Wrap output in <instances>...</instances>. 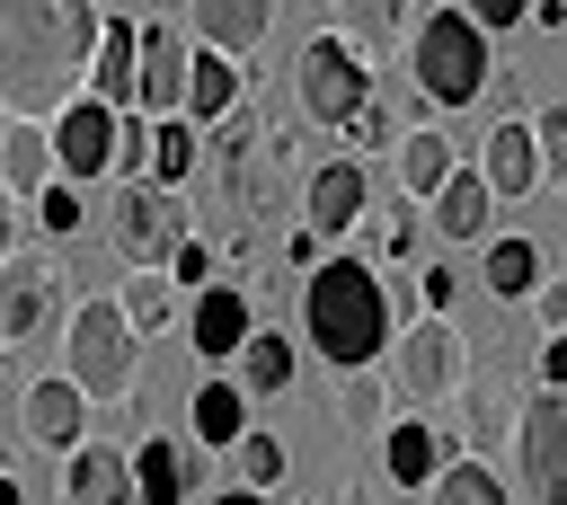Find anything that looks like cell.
I'll return each mask as SVG.
<instances>
[{
    "label": "cell",
    "mask_w": 567,
    "mask_h": 505,
    "mask_svg": "<svg viewBox=\"0 0 567 505\" xmlns=\"http://www.w3.org/2000/svg\"><path fill=\"white\" fill-rule=\"evenodd\" d=\"M142 115H177L186 106V35L168 18H142Z\"/></svg>",
    "instance_id": "obj_19"
},
{
    "label": "cell",
    "mask_w": 567,
    "mask_h": 505,
    "mask_svg": "<svg viewBox=\"0 0 567 505\" xmlns=\"http://www.w3.org/2000/svg\"><path fill=\"white\" fill-rule=\"evenodd\" d=\"M532 310H540V328H567V275H558V284H540V292H532Z\"/></svg>",
    "instance_id": "obj_44"
},
{
    "label": "cell",
    "mask_w": 567,
    "mask_h": 505,
    "mask_svg": "<svg viewBox=\"0 0 567 505\" xmlns=\"http://www.w3.org/2000/svg\"><path fill=\"white\" fill-rule=\"evenodd\" d=\"M532 27H567V0H532Z\"/></svg>",
    "instance_id": "obj_47"
},
{
    "label": "cell",
    "mask_w": 567,
    "mask_h": 505,
    "mask_svg": "<svg viewBox=\"0 0 567 505\" xmlns=\"http://www.w3.org/2000/svg\"><path fill=\"white\" fill-rule=\"evenodd\" d=\"M452 452H461V425H425L416 408H408V425H381V470L399 487H434V470Z\"/></svg>",
    "instance_id": "obj_15"
},
{
    "label": "cell",
    "mask_w": 567,
    "mask_h": 505,
    "mask_svg": "<svg viewBox=\"0 0 567 505\" xmlns=\"http://www.w3.org/2000/svg\"><path fill=\"white\" fill-rule=\"evenodd\" d=\"M168 275L204 292V284H213V248H204V239H177V257H168Z\"/></svg>",
    "instance_id": "obj_40"
},
{
    "label": "cell",
    "mask_w": 567,
    "mask_h": 505,
    "mask_svg": "<svg viewBox=\"0 0 567 505\" xmlns=\"http://www.w3.org/2000/svg\"><path fill=\"white\" fill-rule=\"evenodd\" d=\"M186 416H195V443H204V452H230V443L248 434V390L213 372V381L195 390V408H186Z\"/></svg>",
    "instance_id": "obj_28"
},
{
    "label": "cell",
    "mask_w": 567,
    "mask_h": 505,
    "mask_svg": "<svg viewBox=\"0 0 567 505\" xmlns=\"http://www.w3.org/2000/svg\"><path fill=\"white\" fill-rule=\"evenodd\" d=\"M115 115H124V106H106V97H89V89H80V97L44 124V133H53L62 177H106V168H115Z\"/></svg>",
    "instance_id": "obj_12"
},
{
    "label": "cell",
    "mask_w": 567,
    "mask_h": 505,
    "mask_svg": "<svg viewBox=\"0 0 567 505\" xmlns=\"http://www.w3.org/2000/svg\"><path fill=\"white\" fill-rule=\"evenodd\" d=\"M452 301H461V275L452 266H425L416 275V310H452Z\"/></svg>",
    "instance_id": "obj_41"
},
{
    "label": "cell",
    "mask_w": 567,
    "mask_h": 505,
    "mask_svg": "<svg viewBox=\"0 0 567 505\" xmlns=\"http://www.w3.org/2000/svg\"><path fill=\"white\" fill-rule=\"evenodd\" d=\"M62 505H142V496H133V452H115V443H71V452H62Z\"/></svg>",
    "instance_id": "obj_17"
},
{
    "label": "cell",
    "mask_w": 567,
    "mask_h": 505,
    "mask_svg": "<svg viewBox=\"0 0 567 505\" xmlns=\"http://www.w3.org/2000/svg\"><path fill=\"white\" fill-rule=\"evenodd\" d=\"M284 257H292V266H319V230H310V221H301V230H292V239H284Z\"/></svg>",
    "instance_id": "obj_46"
},
{
    "label": "cell",
    "mask_w": 567,
    "mask_h": 505,
    "mask_svg": "<svg viewBox=\"0 0 567 505\" xmlns=\"http://www.w3.org/2000/svg\"><path fill=\"white\" fill-rule=\"evenodd\" d=\"M106 177H151V115H142V106L115 115V168H106Z\"/></svg>",
    "instance_id": "obj_37"
},
{
    "label": "cell",
    "mask_w": 567,
    "mask_h": 505,
    "mask_svg": "<svg viewBox=\"0 0 567 505\" xmlns=\"http://www.w3.org/2000/svg\"><path fill=\"white\" fill-rule=\"evenodd\" d=\"M487 213H496V186H487V168L470 159V168H452L443 186H434V204H425V221L443 230V239H478L487 230Z\"/></svg>",
    "instance_id": "obj_22"
},
{
    "label": "cell",
    "mask_w": 567,
    "mask_h": 505,
    "mask_svg": "<svg viewBox=\"0 0 567 505\" xmlns=\"http://www.w3.org/2000/svg\"><path fill=\"white\" fill-rule=\"evenodd\" d=\"M62 372L97 399V408H124L133 399V381H142V328L124 319V301L115 292H89V301H71V319H62Z\"/></svg>",
    "instance_id": "obj_3"
},
{
    "label": "cell",
    "mask_w": 567,
    "mask_h": 505,
    "mask_svg": "<svg viewBox=\"0 0 567 505\" xmlns=\"http://www.w3.org/2000/svg\"><path fill=\"white\" fill-rule=\"evenodd\" d=\"M80 221H89V204H80V177H53V186H35V230H44V239H80Z\"/></svg>",
    "instance_id": "obj_36"
},
{
    "label": "cell",
    "mask_w": 567,
    "mask_h": 505,
    "mask_svg": "<svg viewBox=\"0 0 567 505\" xmlns=\"http://www.w3.org/2000/svg\"><path fill=\"white\" fill-rule=\"evenodd\" d=\"M53 177H62L53 133H44L35 115H9V124H0V186H18V195L35 204V186H53Z\"/></svg>",
    "instance_id": "obj_23"
},
{
    "label": "cell",
    "mask_w": 567,
    "mask_h": 505,
    "mask_svg": "<svg viewBox=\"0 0 567 505\" xmlns=\"http://www.w3.org/2000/svg\"><path fill=\"white\" fill-rule=\"evenodd\" d=\"M0 505H27V487H18V478H9V470H0Z\"/></svg>",
    "instance_id": "obj_49"
},
{
    "label": "cell",
    "mask_w": 567,
    "mask_h": 505,
    "mask_svg": "<svg viewBox=\"0 0 567 505\" xmlns=\"http://www.w3.org/2000/svg\"><path fill=\"white\" fill-rule=\"evenodd\" d=\"M425 505H514V496H505V478H496V461H487V452H452V461L434 470Z\"/></svg>",
    "instance_id": "obj_29"
},
{
    "label": "cell",
    "mask_w": 567,
    "mask_h": 505,
    "mask_svg": "<svg viewBox=\"0 0 567 505\" xmlns=\"http://www.w3.org/2000/svg\"><path fill=\"white\" fill-rule=\"evenodd\" d=\"M452 408L470 416V425H461V443H470V452H487L505 425H523V399H505V390H496V381H478V372H470V390H461Z\"/></svg>",
    "instance_id": "obj_32"
},
{
    "label": "cell",
    "mask_w": 567,
    "mask_h": 505,
    "mask_svg": "<svg viewBox=\"0 0 567 505\" xmlns=\"http://www.w3.org/2000/svg\"><path fill=\"white\" fill-rule=\"evenodd\" d=\"M186 27H195V44L257 53L266 44V0H186Z\"/></svg>",
    "instance_id": "obj_25"
},
{
    "label": "cell",
    "mask_w": 567,
    "mask_h": 505,
    "mask_svg": "<svg viewBox=\"0 0 567 505\" xmlns=\"http://www.w3.org/2000/svg\"><path fill=\"white\" fill-rule=\"evenodd\" d=\"M284 470H292V452H284V434H266V425H248V434L230 443V478H239V487H284Z\"/></svg>",
    "instance_id": "obj_35"
},
{
    "label": "cell",
    "mask_w": 567,
    "mask_h": 505,
    "mask_svg": "<svg viewBox=\"0 0 567 505\" xmlns=\"http://www.w3.org/2000/svg\"><path fill=\"white\" fill-rule=\"evenodd\" d=\"M301 221H310L319 239L363 230V221H372V177H363V159H328V168H310V186H301Z\"/></svg>",
    "instance_id": "obj_13"
},
{
    "label": "cell",
    "mask_w": 567,
    "mask_h": 505,
    "mask_svg": "<svg viewBox=\"0 0 567 505\" xmlns=\"http://www.w3.org/2000/svg\"><path fill=\"white\" fill-rule=\"evenodd\" d=\"M346 133H354V159H363V151H399V133H390V106H381V97H363V106L346 115Z\"/></svg>",
    "instance_id": "obj_39"
},
{
    "label": "cell",
    "mask_w": 567,
    "mask_h": 505,
    "mask_svg": "<svg viewBox=\"0 0 567 505\" xmlns=\"http://www.w3.org/2000/svg\"><path fill=\"white\" fill-rule=\"evenodd\" d=\"M195 168H204L195 115H151V177H159V186H186Z\"/></svg>",
    "instance_id": "obj_31"
},
{
    "label": "cell",
    "mask_w": 567,
    "mask_h": 505,
    "mask_svg": "<svg viewBox=\"0 0 567 505\" xmlns=\"http://www.w3.org/2000/svg\"><path fill=\"white\" fill-rule=\"evenodd\" d=\"M408 80L425 106H470L487 89V27L470 9H425V27L408 35Z\"/></svg>",
    "instance_id": "obj_5"
},
{
    "label": "cell",
    "mask_w": 567,
    "mask_h": 505,
    "mask_svg": "<svg viewBox=\"0 0 567 505\" xmlns=\"http://www.w3.org/2000/svg\"><path fill=\"white\" fill-rule=\"evenodd\" d=\"M204 461H213L204 443L186 452L177 434H142V452H133V496H142V505H186L195 478H204Z\"/></svg>",
    "instance_id": "obj_16"
},
{
    "label": "cell",
    "mask_w": 567,
    "mask_h": 505,
    "mask_svg": "<svg viewBox=\"0 0 567 505\" xmlns=\"http://www.w3.org/2000/svg\"><path fill=\"white\" fill-rule=\"evenodd\" d=\"M540 390H567V328H540Z\"/></svg>",
    "instance_id": "obj_42"
},
{
    "label": "cell",
    "mask_w": 567,
    "mask_h": 505,
    "mask_svg": "<svg viewBox=\"0 0 567 505\" xmlns=\"http://www.w3.org/2000/svg\"><path fill=\"white\" fill-rule=\"evenodd\" d=\"M337 35H354L363 53H381V44L408 35V0H337Z\"/></svg>",
    "instance_id": "obj_34"
},
{
    "label": "cell",
    "mask_w": 567,
    "mask_h": 505,
    "mask_svg": "<svg viewBox=\"0 0 567 505\" xmlns=\"http://www.w3.org/2000/svg\"><path fill=\"white\" fill-rule=\"evenodd\" d=\"M115 301H124V319H133L142 337H159V328L177 319V275H168V266H133V275L115 284Z\"/></svg>",
    "instance_id": "obj_30"
},
{
    "label": "cell",
    "mask_w": 567,
    "mask_h": 505,
    "mask_svg": "<svg viewBox=\"0 0 567 505\" xmlns=\"http://www.w3.org/2000/svg\"><path fill=\"white\" fill-rule=\"evenodd\" d=\"M461 168V151H452V133L443 124H416V133H399V195L408 204H434V186Z\"/></svg>",
    "instance_id": "obj_24"
},
{
    "label": "cell",
    "mask_w": 567,
    "mask_h": 505,
    "mask_svg": "<svg viewBox=\"0 0 567 505\" xmlns=\"http://www.w3.org/2000/svg\"><path fill=\"white\" fill-rule=\"evenodd\" d=\"M532 133H540V177H549V186H567V97H558V106H540V115H532Z\"/></svg>",
    "instance_id": "obj_38"
},
{
    "label": "cell",
    "mask_w": 567,
    "mask_h": 505,
    "mask_svg": "<svg viewBox=\"0 0 567 505\" xmlns=\"http://www.w3.org/2000/svg\"><path fill=\"white\" fill-rule=\"evenodd\" d=\"M213 505H266V487H239V478H230V487H221Z\"/></svg>",
    "instance_id": "obj_48"
},
{
    "label": "cell",
    "mask_w": 567,
    "mask_h": 505,
    "mask_svg": "<svg viewBox=\"0 0 567 505\" xmlns=\"http://www.w3.org/2000/svg\"><path fill=\"white\" fill-rule=\"evenodd\" d=\"M292 363H301V354H292L284 328H248V346L230 354V381H239L248 399H275V390H292Z\"/></svg>",
    "instance_id": "obj_26"
},
{
    "label": "cell",
    "mask_w": 567,
    "mask_h": 505,
    "mask_svg": "<svg viewBox=\"0 0 567 505\" xmlns=\"http://www.w3.org/2000/svg\"><path fill=\"white\" fill-rule=\"evenodd\" d=\"M284 168H292V142H284L275 124H248V115H221V124H213V177H221V213L257 221V213L275 204Z\"/></svg>",
    "instance_id": "obj_6"
},
{
    "label": "cell",
    "mask_w": 567,
    "mask_h": 505,
    "mask_svg": "<svg viewBox=\"0 0 567 505\" xmlns=\"http://www.w3.org/2000/svg\"><path fill=\"white\" fill-rule=\"evenodd\" d=\"M89 390L71 381V372H44V381H27L18 390V434L35 443V452H71V443H89Z\"/></svg>",
    "instance_id": "obj_11"
},
{
    "label": "cell",
    "mask_w": 567,
    "mask_h": 505,
    "mask_svg": "<svg viewBox=\"0 0 567 505\" xmlns=\"http://www.w3.org/2000/svg\"><path fill=\"white\" fill-rule=\"evenodd\" d=\"M292 89H301V115L310 124H346L363 97H372V53L354 44V35H310L301 44V62H292Z\"/></svg>",
    "instance_id": "obj_7"
},
{
    "label": "cell",
    "mask_w": 567,
    "mask_h": 505,
    "mask_svg": "<svg viewBox=\"0 0 567 505\" xmlns=\"http://www.w3.org/2000/svg\"><path fill=\"white\" fill-rule=\"evenodd\" d=\"M390 408H399V399H390V372H381V363L337 372V425H346V434H381Z\"/></svg>",
    "instance_id": "obj_27"
},
{
    "label": "cell",
    "mask_w": 567,
    "mask_h": 505,
    "mask_svg": "<svg viewBox=\"0 0 567 505\" xmlns=\"http://www.w3.org/2000/svg\"><path fill=\"white\" fill-rule=\"evenodd\" d=\"M97 27V0H0V115L53 124L89 89Z\"/></svg>",
    "instance_id": "obj_1"
},
{
    "label": "cell",
    "mask_w": 567,
    "mask_h": 505,
    "mask_svg": "<svg viewBox=\"0 0 567 505\" xmlns=\"http://www.w3.org/2000/svg\"><path fill=\"white\" fill-rule=\"evenodd\" d=\"M239 89H248L239 53H221V44H195V53H186V106H177V115H195V124H221V115H239Z\"/></svg>",
    "instance_id": "obj_20"
},
{
    "label": "cell",
    "mask_w": 567,
    "mask_h": 505,
    "mask_svg": "<svg viewBox=\"0 0 567 505\" xmlns=\"http://www.w3.org/2000/svg\"><path fill=\"white\" fill-rule=\"evenodd\" d=\"M461 9H470L487 35H505V27H523V18H532V0H461Z\"/></svg>",
    "instance_id": "obj_43"
},
{
    "label": "cell",
    "mask_w": 567,
    "mask_h": 505,
    "mask_svg": "<svg viewBox=\"0 0 567 505\" xmlns=\"http://www.w3.org/2000/svg\"><path fill=\"white\" fill-rule=\"evenodd\" d=\"M514 443H523V478H532V496H540V505H567V390H532Z\"/></svg>",
    "instance_id": "obj_10"
},
{
    "label": "cell",
    "mask_w": 567,
    "mask_h": 505,
    "mask_svg": "<svg viewBox=\"0 0 567 505\" xmlns=\"http://www.w3.org/2000/svg\"><path fill=\"white\" fill-rule=\"evenodd\" d=\"M248 328H257V319H248V292H239V284H204L195 310H186V346H195L204 363H230V354L248 346Z\"/></svg>",
    "instance_id": "obj_18"
},
{
    "label": "cell",
    "mask_w": 567,
    "mask_h": 505,
    "mask_svg": "<svg viewBox=\"0 0 567 505\" xmlns=\"http://www.w3.org/2000/svg\"><path fill=\"white\" fill-rule=\"evenodd\" d=\"M478 168H487L496 204H523L532 186H549V177H540V133H532V115H496V133H478Z\"/></svg>",
    "instance_id": "obj_14"
},
{
    "label": "cell",
    "mask_w": 567,
    "mask_h": 505,
    "mask_svg": "<svg viewBox=\"0 0 567 505\" xmlns=\"http://www.w3.org/2000/svg\"><path fill=\"white\" fill-rule=\"evenodd\" d=\"M496 301H532L540 292V248L532 239H487V275H478Z\"/></svg>",
    "instance_id": "obj_33"
},
{
    "label": "cell",
    "mask_w": 567,
    "mask_h": 505,
    "mask_svg": "<svg viewBox=\"0 0 567 505\" xmlns=\"http://www.w3.org/2000/svg\"><path fill=\"white\" fill-rule=\"evenodd\" d=\"M62 328V275L53 257H0V346H35Z\"/></svg>",
    "instance_id": "obj_9"
},
{
    "label": "cell",
    "mask_w": 567,
    "mask_h": 505,
    "mask_svg": "<svg viewBox=\"0 0 567 505\" xmlns=\"http://www.w3.org/2000/svg\"><path fill=\"white\" fill-rule=\"evenodd\" d=\"M177 239H195L186 230V195L159 186V177H124V195H115V248H124V266H168Z\"/></svg>",
    "instance_id": "obj_8"
},
{
    "label": "cell",
    "mask_w": 567,
    "mask_h": 505,
    "mask_svg": "<svg viewBox=\"0 0 567 505\" xmlns=\"http://www.w3.org/2000/svg\"><path fill=\"white\" fill-rule=\"evenodd\" d=\"M381 372H390V399H399V408H416V416L452 408V399L470 390V337H461V319H452V310H416V319L390 337Z\"/></svg>",
    "instance_id": "obj_4"
},
{
    "label": "cell",
    "mask_w": 567,
    "mask_h": 505,
    "mask_svg": "<svg viewBox=\"0 0 567 505\" xmlns=\"http://www.w3.org/2000/svg\"><path fill=\"white\" fill-rule=\"evenodd\" d=\"M301 328H310V346H319L337 372H354V363H381V354H390L399 310H390V284H381L363 257H319L310 284H301Z\"/></svg>",
    "instance_id": "obj_2"
},
{
    "label": "cell",
    "mask_w": 567,
    "mask_h": 505,
    "mask_svg": "<svg viewBox=\"0 0 567 505\" xmlns=\"http://www.w3.org/2000/svg\"><path fill=\"white\" fill-rule=\"evenodd\" d=\"M89 97H106V106H142V35H133L124 18H106V27H97V53H89Z\"/></svg>",
    "instance_id": "obj_21"
},
{
    "label": "cell",
    "mask_w": 567,
    "mask_h": 505,
    "mask_svg": "<svg viewBox=\"0 0 567 505\" xmlns=\"http://www.w3.org/2000/svg\"><path fill=\"white\" fill-rule=\"evenodd\" d=\"M292 505H310V496H292Z\"/></svg>",
    "instance_id": "obj_50"
},
{
    "label": "cell",
    "mask_w": 567,
    "mask_h": 505,
    "mask_svg": "<svg viewBox=\"0 0 567 505\" xmlns=\"http://www.w3.org/2000/svg\"><path fill=\"white\" fill-rule=\"evenodd\" d=\"M18 204H27V195L0 186V257H18Z\"/></svg>",
    "instance_id": "obj_45"
}]
</instances>
